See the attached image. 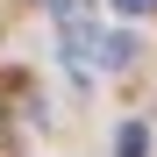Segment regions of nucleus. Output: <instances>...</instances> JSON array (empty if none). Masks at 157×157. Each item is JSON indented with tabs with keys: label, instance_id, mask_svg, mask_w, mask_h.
Instances as JSON below:
<instances>
[{
	"label": "nucleus",
	"instance_id": "obj_1",
	"mask_svg": "<svg viewBox=\"0 0 157 157\" xmlns=\"http://www.w3.org/2000/svg\"><path fill=\"white\" fill-rule=\"evenodd\" d=\"M128 57H136V43H128V36H100V71H121Z\"/></svg>",
	"mask_w": 157,
	"mask_h": 157
},
{
	"label": "nucleus",
	"instance_id": "obj_2",
	"mask_svg": "<svg viewBox=\"0 0 157 157\" xmlns=\"http://www.w3.org/2000/svg\"><path fill=\"white\" fill-rule=\"evenodd\" d=\"M114 150H121V157H150V128H143V121H128L121 136H114Z\"/></svg>",
	"mask_w": 157,
	"mask_h": 157
},
{
	"label": "nucleus",
	"instance_id": "obj_3",
	"mask_svg": "<svg viewBox=\"0 0 157 157\" xmlns=\"http://www.w3.org/2000/svg\"><path fill=\"white\" fill-rule=\"evenodd\" d=\"M121 14H157V0H114Z\"/></svg>",
	"mask_w": 157,
	"mask_h": 157
}]
</instances>
